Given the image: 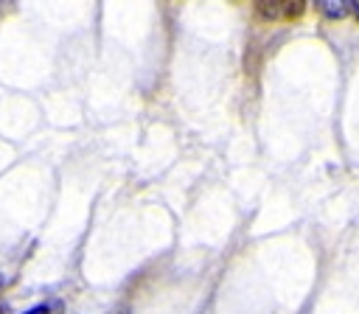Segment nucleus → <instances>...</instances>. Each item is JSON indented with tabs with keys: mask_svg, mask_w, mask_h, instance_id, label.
<instances>
[{
	"mask_svg": "<svg viewBox=\"0 0 359 314\" xmlns=\"http://www.w3.org/2000/svg\"><path fill=\"white\" fill-rule=\"evenodd\" d=\"M0 314H3V308H0Z\"/></svg>",
	"mask_w": 359,
	"mask_h": 314,
	"instance_id": "4",
	"label": "nucleus"
},
{
	"mask_svg": "<svg viewBox=\"0 0 359 314\" xmlns=\"http://www.w3.org/2000/svg\"><path fill=\"white\" fill-rule=\"evenodd\" d=\"M317 8L325 14V17H331V20H339V17H345L348 11H351V3H342V0H323V3H317Z\"/></svg>",
	"mask_w": 359,
	"mask_h": 314,
	"instance_id": "2",
	"label": "nucleus"
},
{
	"mask_svg": "<svg viewBox=\"0 0 359 314\" xmlns=\"http://www.w3.org/2000/svg\"><path fill=\"white\" fill-rule=\"evenodd\" d=\"M255 11L261 20H297L303 11H306V3L294 0V3H280V0H272V3H255Z\"/></svg>",
	"mask_w": 359,
	"mask_h": 314,
	"instance_id": "1",
	"label": "nucleus"
},
{
	"mask_svg": "<svg viewBox=\"0 0 359 314\" xmlns=\"http://www.w3.org/2000/svg\"><path fill=\"white\" fill-rule=\"evenodd\" d=\"M22 314H50V308H48V306H34V308H28V311H22Z\"/></svg>",
	"mask_w": 359,
	"mask_h": 314,
	"instance_id": "3",
	"label": "nucleus"
}]
</instances>
